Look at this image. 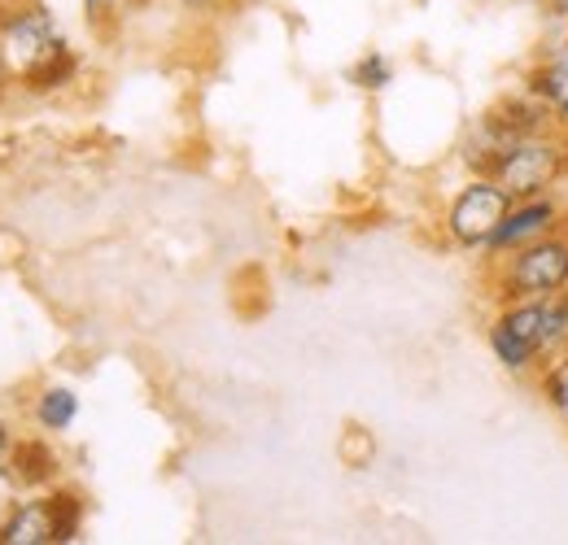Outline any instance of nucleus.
Instances as JSON below:
<instances>
[{
  "label": "nucleus",
  "mask_w": 568,
  "mask_h": 545,
  "mask_svg": "<svg viewBox=\"0 0 568 545\" xmlns=\"http://www.w3.org/2000/svg\"><path fill=\"white\" fill-rule=\"evenodd\" d=\"M520 4H542V0H520Z\"/></svg>",
  "instance_id": "nucleus-20"
},
{
  "label": "nucleus",
  "mask_w": 568,
  "mask_h": 545,
  "mask_svg": "<svg viewBox=\"0 0 568 545\" xmlns=\"http://www.w3.org/2000/svg\"><path fill=\"white\" fill-rule=\"evenodd\" d=\"M534 380H538V398H542L547 410L568 428V345L560 353L547 358V367H542Z\"/></svg>",
  "instance_id": "nucleus-13"
},
{
  "label": "nucleus",
  "mask_w": 568,
  "mask_h": 545,
  "mask_svg": "<svg viewBox=\"0 0 568 545\" xmlns=\"http://www.w3.org/2000/svg\"><path fill=\"white\" fill-rule=\"evenodd\" d=\"M49 511H53V545L79 542L83 520H88V497L74 484H53L49 489Z\"/></svg>",
  "instance_id": "nucleus-12"
},
{
  "label": "nucleus",
  "mask_w": 568,
  "mask_h": 545,
  "mask_svg": "<svg viewBox=\"0 0 568 545\" xmlns=\"http://www.w3.org/2000/svg\"><path fill=\"white\" fill-rule=\"evenodd\" d=\"M511 202L516 197L498 184L495 175H468L455 188V197L446 202V209H442V236H446V245L459 249V254H477L481 258V249L490 245V236H495V227L503 223V214L511 209Z\"/></svg>",
  "instance_id": "nucleus-4"
},
{
  "label": "nucleus",
  "mask_w": 568,
  "mask_h": 545,
  "mask_svg": "<svg viewBox=\"0 0 568 545\" xmlns=\"http://www.w3.org/2000/svg\"><path fill=\"white\" fill-rule=\"evenodd\" d=\"M4 472H9V480H13L22 493H44V489L62 484L67 463H62L53 436L36 428L31 436H18V441H13L9 459H4Z\"/></svg>",
  "instance_id": "nucleus-8"
},
{
  "label": "nucleus",
  "mask_w": 568,
  "mask_h": 545,
  "mask_svg": "<svg viewBox=\"0 0 568 545\" xmlns=\"http://www.w3.org/2000/svg\"><path fill=\"white\" fill-rule=\"evenodd\" d=\"M520 88L547 105L556 132L568 136V27H560V40H542L538 58L520 74Z\"/></svg>",
  "instance_id": "nucleus-7"
},
{
  "label": "nucleus",
  "mask_w": 568,
  "mask_h": 545,
  "mask_svg": "<svg viewBox=\"0 0 568 545\" xmlns=\"http://www.w3.org/2000/svg\"><path fill=\"white\" fill-rule=\"evenodd\" d=\"M79 74H83V53L74 49L71 35H67L44 62H36L27 74H18L13 88L22 96H62V92H71L74 83H79Z\"/></svg>",
  "instance_id": "nucleus-9"
},
{
  "label": "nucleus",
  "mask_w": 568,
  "mask_h": 545,
  "mask_svg": "<svg viewBox=\"0 0 568 545\" xmlns=\"http://www.w3.org/2000/svg\"><path fill=\"white\" fill-rule=\"evenodd\" d=\"M486 345L507 376H538L551 358L547 349V297L498 301L486 328Z\"/></svg>",
  "instance_id": "nucleus-2"
},
{
  "label": "nucleus",
  "mask_w": 568,
  "mask_h": 545,
  "mask_svg": "<svg viewBox=\"0 0 568 545\" xmlns=\"http://www.w3.org/2000/svg\"><path fill=\"white\" fill-rule=\"evenodd\" d=\"M9 88H13V70H9V62H4V49H0V101L9 96Z\"/></svg>",
  "instance_id": "nucleus-19"
},
{
  "label": "nucleus",
  "mask_w": 568,
  "mask_h": 545,
  "mask_svg": "<svg viewBox=\"0 0 568 545\" xmlns=\"http://www.w3.org/2000/svg\"><path fill=\"white\" fill-rule=\"evenodd\" d=\"M486 175H495L511 197L556 193L568 179V136L565 132H542V136L516 140V144L498 148Z\"/></svg>",
  "instance_id": "nucleus-3"
},
{
  "label": "nucleus",
  "mask_w": 568,
  "mask_h": 545,
  "mask_svg": "<svg viewBox=\"0 0 568 545\" xmlns=\"http://www.w3.org/2000/svg\"><path fill=\"white\" fill-rule=\"evenodd\" d=\"M13 441H18V432H13V423H9L4 414H0V472H4V459H9Z\"/></svg>",
  "instance_id": "nucleus-18"
},
{
  "label": "nucleus",
  "mask_w": 568,
  "mask_h": 545,
  "mask_svg": "<svg viewBox=\"0 0 568 545\" xmlns=\"http://www.w3.org/2000/svg\"><path fill=\"white\" fill-rule=\"evenodd\" d=\"M141 4L144 0H79L83 22H88V31H92L97 40H114L119 27L128 22V13H136Z\"/></svg>",
  "instance_id": "nucleus-14"
},
{
  "label": "nucleus",
  "mask_w": 568,
  "mask_h": 545,
  "mask_svg": "<svg viewBox=\"0 0 568 545\" xmlns=\"http://www.w3.org/2000/svg\"><path fill=\"white\" fill-rule=\"evenodd\" d=\"M4 545H53V511H49V489L44 493H22L9 520L0 524Z\"/></svg>",
  "instance_id": "nucleus-10"
},
{
  "label": "nucleus",
  "mask_w": 568,
  "mask_h": 545,
  "mask_svg": "<svg viewBox=\"0 0 568 545\" xmlns=\"http://www.w3.org/2000/svg\"><path fill=\"white\" fill-rule=\"evenodd\" d=\"M560 223H568V209L556 193H542V197H516L511 209L503 214V223L495 227L490 245L481 249V263L490 267V263H498V258H507L511 249H520V245H529V240L556 232Z\"/></svg>",
  "instance_id": "nucleus-6"
},
{
  "label": "nucleus",
  "mask_w": 568,
  "mask_h": 545,
  "mask_svg": "<svg viewBox=\"0 0 568 545\" xmlns=\"http://www.w3.org/2000/svg\"><path fill=\"white\" fill-rule=\"evenodd\" d=\"M538 9H542V18H547L551 27H568V0H542Z\"/></svg>",
  "instance_id": "nucleus-17"
},
{
  "label": "nucleus",
  "mask_w": 568,
  "mask_h": 545,
  "mask_svg": "<svg viewBox=\"0 0 568 545\" xmlns=\"http://www.w3.org/2000/svg\"><path fill=\"white\" fill-rule=\"evenodd\" d=\"M62 40L67 31L44 0H0V49L13 79L44 62Z\"/></svg>",
  "instance_id": "nucleus-5"
},
{
  "label": "nucleus",
  "mask_w": 568,
  "mask_h": 545,
  "mask_svg": "<svg viewBox=\"0 0 568 545\" xmlns=\"http://www.w3.org/2000/svg\"><path fill=\"white\" fill-rule=\"evenodd\" d=\"M346 83H351L355 92H367V96L385 92V88L394 83V62H389V53H381V49L358 53L355 62H351V70H346Z\"/></svg>",
  "instance_id": "nucleus-15"
},
{
  "label": "nucleus",
  "mask_w": 568,
  "mask_h": 545,
  "mask_svg": "<svg viewBox=\"0 0 568 545\" xmlns=\"http://www.w3.org/2000/svg\"><path fill=\"white\" fill-rule=\"evenodd\" d=\"M486 288L495 301H525V297H551L568 288V223L556 232L511 249L486 267Z\"/></svg>",
  "instance_id": "nucleus-1"
},
{
  "label": "nucleus",
  "mask_w": 568,
  "mask_h": 545,
  "mask_svg": "<svg viewBox=\"0 0 568 545\" xmlns=\"http://www.w3.org/2000/svg\"><path fill=\"white\" fill-rule=\"evenodd\" d=\"M184 13H227V9H236L241 0H175Z\"/></svg>",
  "instance_id": "nucleus-16"
},
{
  "label": "nucleus",
  "mask_w": 568,
  "mask_h": 545,
  "mask_svg": "<svg viewBox=\"0 0 568 545\" xmlns=\"http://www.w3.org/2000/svg\"><path fill=\"white\" fill-rule=\"evenodd\" d=\"M31 423L40 432H49V436H67L79 423V393L71 384H44L31 398Z\"/></svg>",
  "instance_id": "nucleus-11"
}]
</instances>
